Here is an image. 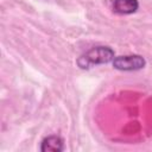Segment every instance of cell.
<instances>
[{"instance_id": "6da1fadb", "label": "cell", "mask_w": 152, "mask_h": 152, "mask_svg": "<svg viewBox=\"0 0 152 152\" xmlns=\"http://www.w3.org/2000/svg\"><path fill=\"white\" fill-rule=\"evenodd\" d=\"M114 57H115V52L112 48L99 45V46H94L90 50L82 53L77 58L76 64L78 65V68L86 70V69H90L95 65L107 64V63L112 62L114 59Z\"/></svg>"}, {"instance_id": "3957f363", "label": "cell", "mask_w": 152, "mask_h": 152, "mask_svg": "<svg viewBox=\"0 0 152 152\" xmlns=\"http://www.w3.org/2000/svg\"><path fill=\"white\" fill-rule=\"evenodd\" d=\"M139 8L138 0H113L112 10L114 13L120 15H128L133 14Z\"/></svg>"}, {"instance_id": "7a4b0ae2", "label": "cell", "mask_w": 152, "mask_h": 152, "mask_svg": "<svg viewBox=\"0 0 152 152\" xmlns=\"http://www.w3.org/2000/svg\"><path fill=\"white\" fill-rule=\"evenodd\" d=\"M113 68L120 71H137L146 65V59L140 55H124L115 56L112 61Z\"/></svg>"}, {"instance_id": "277c9868", "label": "cell", "mask_w": 152, "mask_h": 152, "mask_svg": "<svg viewBox=\"0 0 152 152\" xmlns=\"http://www.w3.org/2000/svg\"><path fill=\"white\" fill-rule=\"evenodd\" d=\"M64 148V140L59 135L45 137L40 142L42 152H62Z\"/></svg>"}]
</instances>
